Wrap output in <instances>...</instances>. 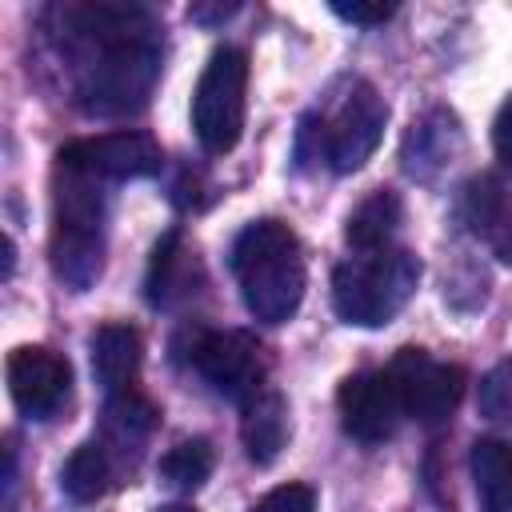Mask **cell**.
<instances>
[{"mask_svg": "<svg viewBox=\"0 0 512 512\" xmlns=\"http://www.w3.org/2000/svg\"><path fill=\"white\" fill-rule=\"evenodd\" d=\"M64 44L84 48L76 104L88 116H132L160 80V40L148 8L136 4H68L56 8Z\"/></svg>", "mask_w": 512, "mask_h": 512, "instance_id": "cell-1", "label": "cell"}, {"mask_svg": "<svg viewBox=\"0 0 512 512\" xmlns=\"http://www.w3.org/2000/svg\"><path fill=\"white\" fill-rule=\"evenodd\" d=\"M232 276L244 308L260 324H284L296 316L308 284L304 248L284 220H252L232 244Z\"/></svg>", "mask_w": 512, "mask_h": 512, "instance_id": "cell-2", "label": "cell"}, {"mask_svg": "<svg viewBox=\"0 0 512 512\" xmlns=\"http://www.w3.org/2000/svg\"><path fill=\"white\" fill-rule=\"evenodd\" d=\"M52 272L64 288L88 292L104 272V192L100 180L56 164Z\"/></svg>", "mask_w": 512, "mask_h": 512, "instance_id": "cell-3", "label": "cell"}, {"mask_svg": "<svg viewBox=\"0 0 512 512\" xmlns=\"http://www.w3.org/2000/svg\"><path fill=\"white\" fill-rule=\"evenodd\" d=\"M416 284H420L416 252L396 244L380 252H360L332 272V308L344 324L384 328L416 296Z\"/></svg>", "mask_w": 512, "mask_h": 512, "instance_id": "cell-4", "label": "cell"}, {"mask_svg": "<svg viewBox=\"0 0 512 512\" xmlns=\"http://www.w3.org/2000/svg\"><path fill=\"white\" fill-rule=\"evenodd\" d=\"M244 108H248V56L244 48H216L196 80L192 92V128L204 152L224 156L236 148L244 132Z\"/></svg>", "mask_w": 512, "mask_h": 512, "instance_id": "cell-5", "label": "cell"}, {"mask_svg": "<svg viewBox=\"0 0 512 512\" xmlns=\"http://www.w3.org/2000/svg\"><path fill=\"white\" fill-rule=\"evenodd\" d=\"M192 368L212 384L216 396L232 400V404H248L256 400L268 384V356L264 344L244 332V328H224V332H200L188 348Z\"/></svg>", "mask_w": 512, "mask_h": 512, "instance_id": "cell-6", "label": "cell"}, {"mask_svg": "<svg viewBox=\"0 0 512 512\" xmlns=\"http://www.w3.org/2000/svg\"><path fill=\"white\" fill-rule=\"evenodd\" d=\"M388 376L400 392L404 416H412L428 428L444 424L468 388V372L460 364L432 360L424 348H400L396 360L388 364Z\"/></svg>", "mask_w": 512, "mask_h": 512, "instance_id": "cell-7", "label": "cell"}, {"mask_svg": "<svg viewBox=\"0 0 512 512\" xmlns=\"http://www.w3.org/2000/svg\"><path fill=\"white\" fill-rule=\"evenodd\" d=\"M384 124H388L384 96L368 80H356L344 92L340 108L324 120V160H328V168L340 172V176L364 168L372 160V152L380 148V140H384Z\"/></svg>", "mask_w": 512, "mask_h": 512, "instance_id": "cell-8", "label": "cell"}, {"mask_svg": "<svg viewBox=\"0 0 512 512\" xmlns=\"http://www.w3.org/2000/svg\"><path fill=\"white\" fill-rule=\"evenodd\" d=\"M56 164L76 168L92 180H140L164 168V152L148 132L120 128V132H100V136L64 144L56 152Z\"/></svg>", "mask_w": 512, "mask_h": 512, "instance_id": "cell-9", "label": "cell"}, {"mask_svg": "<svg viewBox=\"0 0 512 512\" xmlns=\"http://www.w3.org/2000/svg\"><path fill=\"white\" fill-rule=\"evenodd\" d=\"M4 376H8L12 404L28 420H56L72 396V364L44 344L12 348Z\"/></svg>", "mask_w": 512, "mask_h": 512, "instance_id": "cell-10", "label": "cell"}, {"mask_svg": "<svg viewBox=\"0 0 512 512\" xmlns=\"http://www.w3.org/2000/svg\"><path fill=\"white\" fill-rule=\"evenodd\" d=\"M336 408H340V428L360 444H384L388 436H396L404 420V404L388 368H364L344 376L336 392Z\"/></svg>", "mask_w": 512, "mask_h": 512, "instance_id": "cell-11", "label": "cell"}, {"mask_svg": "<svg viewBox=\"0 0 512 512\" xmlns=\"http://www.w3.org/2000/svg\"><path fill=\"white\" fill-rule=\"evenodd\" d=\"M192 284H200V260H196V252L184 244L180 228H172V232L156 244V252H152L148 280H144V296H148L152 308H172V304H180V300H188V296L196 292Z\"/></svg>", "mask_w": 512, "mask_h": 512, "instance_id": "cell-12", "label": "cell"}, {"mask_svg": "<svg viewBox=\"0 0 512 512\" xmlns=\"http://www.w3.org/2000/svg\"><path fill=\"white\" fill-rule=\"evenodd\" d=\"M140 360H144V344H140L136 328H128V324H100L92 332V376H96V384L108 396L124 392V388H136Z\"/></svg>", "mask_w": 512, "mask_h": 512, "instance_id": "cell-13", "label": "cell"}, {"mask_svg": "<svg viewBox=\"0 0 512 512\" xmlns=\"http://www.w3.org/2000/svg\"><path fill=\"white\" fill-rule=\"evenodd\" d=\"M160 424V408L140 392V388H124V392H112L104 400V444L112 452V460L140 452V444L152 436V428Z\"/></svg>", "mask_w": 512, "mask_h": 512, "instance_id": "cell-14", "label": "cell"}, {"mask_svg": "<svg viewBox=\"0 0 512 512\" xmlns=\"http://www.w3.org/2000/svg\"><path fill=\"white\" fill-rule=\"evenodd\" d=\"M240 420V440L252 464H272L280 456V448L288 444V404L276 388H264L256 400H248Z\"/></svg>", "mask_w": 512, "mask_h": 512, "instance_id": "cell-15", "label": "cell"}, {"mask_svg": "<svg viewBox=\"0 0 512 512\" xmlns=\"http://www.w3.org/2000/svg\"><path fill=\"white\" fill-rule=\"evenodd\" d=\"M468 464L480 512H512V444L500 436H480L472 444Z\"/></svg>", "mask_w": 512, "mask_h": 512, "instance_id": "cell-16", "label": "cell"}, {"mask_svg": "<svg viewBox=\"0 0 512 512\" xmlns=\"http://www.w3.org/2000/svg\"><path fill=\"white\" fill-rule=\"evenodd\" d=\"M400 196L392 188H376L372 196H364L352 212H348V224H344V240L356 248V252H380V248H392V236L400 228Z\"/></svg>", "mask_w": 512, "mask_h": 512, "instance_id": "cell-17", "label": "cell"}, {"mask_svg": "<svg viewBox=\"0 0 512 512\" xmlns=\"http://www.w3.org/2000/svg\"><path fill=\"white\" fill-rule=\"evenodd\" d=\"M460 144V128H456V116L444 112V108H432L420 124H412L408 140H404V168L412 176H432L448 156L452 148Z\"/></svg>", "mask_w": 512, "mask_h": 512, "instance_id": "cell-18", "label": "cell"}, {"mask_svg": "<svg viewBox=\"0 0 512 512\" xmlns=\"http://www.w3.org/2000/svg\"><path fill=\"white\" fill-rule=\"evenodd\" d=\"M112 476H116V460H112L108 444L92 436V440H84V444L64 460L60 488H64L76 504H92V500H100V496L108 492Z\"/></svg>", "mask_w": 512, "mask_h": 512, "instance_id": "cell-19", "label": "cell"}, {"mask_svg": "<svg viewBox=\"0 0 512 512\" xmlns=\"http://www.w3.org/2000/svg\"><path fill=\"white\" fill-rule=\"evenodd\" d=\"M216 468V452L204 436H192V440H180L176 448L164 452L160 460V480L176 492H196Z\"/></svg>", "mask_w": 512, "mask_h": 512, "instance_id": "cell-20", "label": "cell"}, {"mask_svg": "<svg viewBox=\"0 0 512 512\" xmlns=\"http://www.w3.org/2000/svg\"><path fill=\"white\" fill-rule=\"evenodd\" d=\"M476 408L488 420H512V356L500 360L496 368H488V376L480 380V392H476Z\"/></svg>", "mask_w": 512, "mask_h": 512, "instance_id": "cell-21", "label": "cell"}, {"mask_svg": "<svg viewBox=\"0 0 512 512\" xmlns=\"http://www.w3.org/2000/svg\"><path fill=\"white\" fill-rule=\"evenodd\" d=\"M252 512H316V492L308 484H280L264 492Z\"/></svg>", "mask_w": 512, "mask_h": 512, "instance_id": "cell-22", "label": "cell"}, {"mask_svg": "<svg viewBox=\"0 0 512 512\" xmlns=\"http://www.w3.org/2000/svg\"><path fill=\"white\" fill-rule=\"evenodd\" d=\"M332 12L340 16V20H348V24H360V28H376V24H384V20H392V12H396V4H344V0H332Z\"/></svg>", "mask_w": 512, "mask_h": 512, "instance_id": "cell-23", "label": "cell"}, {"mask_svg": "<svg viewBox=\"0 0 512 512\" xmlns=\"http://www.w3.org/2000/svg\"><path fill=\"white\" fill-rule=\"evenodd\" d=\"M492 148H496L500 168L512 176V96L500 104V112H496V120H492Z\"/></svg>", "mask_w": 512, "mask_h": 512, "instance_id": "cell-24", "label": "cell"}, {"mask_svg": "<svg viewBox=\"0 0 512 512\" xmlns=\"http://www.w3.org/2000/svg\"><path fill=\"white\" fill-rule=\"evenodd\" d=\"M492 248H496V256L504 260V264H512V204H504L500 208V216H496V224L488 228V236H484Z\"/></svg>", "mask_w": 512, "mask_h": 512, "instance_id": "cell-25", "label": "cell"}, {"mask_svg": "<svg viewBox=\"0 0 512 512\" xmlns=\"http://www.w3.org/2000/svg\"><path fill=\"white\" fill-rule=\"evenodd\" d=\"M156 512H196V508L192 504H160Z\"/></svg>", "mask_w": 512, "mask_h": 512, "instance_id": "cell-26", "label": "cell"}]
</instances>
